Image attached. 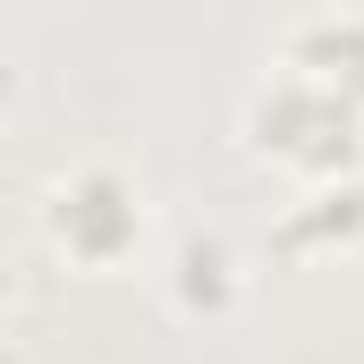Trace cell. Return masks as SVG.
<instances>
[{"instance_id": "cell-1", "label": "cell", "mask_w": 364, "mask_h": 364, "mask_svg": "<svg viewBox=\"0 0 364 364\" xmlns=\"http://www.w3.org/2000/svg\"><path fill=\"white\" fill-rule=\"evenodd\" d=\"M237 144H246L255 170H279L288 186L348 178V170H364V110L279 60L237 102Z\"/></svg>"}, {"instance_id": "cell-2", "label": "cell", "mask_w": 364, "mask_h": 364, "mask_svg": "<svg viewBox=\"0 0 364 364\" xmlns=\"http://www.w3.org/2000/svg\"><path fill=\"white\" fill-rule=\"evenodd\" d=\"M34 220H43V246H51L60 263H77V272H119V263H136V246H144V229H153V195H144V178H136L127 161L85 153V161H68V170L43 178Z\"/></svg>"}, {"instance_id": "cell-3", "label": "cell", "mask_w": 364, "mask_h": 364, "mask_svg": "<svg viewBox=\"0 0 364 364\" xmlns=\"http://www.w3.org/2000/svg\"><path fill=\"white\" fill-rule=\"evenodd\" d=\"M161 296L178 305L186 322H229L246 305V246L220 220H186L178 237L161 246Z\"/></svg>"}, {"instance_id": "cell-4", "label": "cell", "mask_w": 364, "mask_h": 364, "mask_svg": "<svg viewBox=\"0 0 364 364\" xmlns=\"http://www.w3.org/2000/svg\"><path fill=\"white\" fill-rule=\"evenodd\" d=\"M356 246H364V170L296 186L272 220V255H288V263H331V255H356Z\"/></svg>"}, {"instance_id": "cell-5", "label": "cell", "mask_w": 364, "mask_h": 364, "mask_svg": "<svg viewBox=\"0 0 364 364\" xmlns=\"http://www.w3.org/2000/svg\"><path fill=\"white\" fill-rule=\"evenodd\" d=\"M279 60L305 68L314 85H331L339 102L364 110V9H322V17H296L279 34Z\"/></svg>"}, {"instance_id": "cell-6", "label": "cell", "mask_w": 364, "mask_h": 364, "mask_svg": "<svg viewBox=\"0 0 364 364\" xmlns=\"http://www.w3.org/2000/svg\"><path fill=\"white\" fill-rule=\"evenodd\" d=\"M9 102H17V60L0 51V119H9Z\"/></svg>"}, {"instance_id": "cell-7", "label": "cell", "mask_w": 364, "mask_h": 364, "mask_svg": "<svg viewBox=\"0 0 364 364\" xmlns=\"http://www.w3.org/2000/svg\"><path fill=\"white\" fill-rule=\"evenodd\" d=\"M9 296H17V272H9V255H0V314H9Z\"/></svg>"}, {"instance_id": "cell-8", "label": "cell", "mask_w": 364, "mask_h": 364, "mask_svg": "<svg viewBox=\"0 0 364 364\" xmlns=\"http://www.w3.org/2000/svg\"><path fill=\"white\" fill-rule=\"evenodd\" d=\"M0 364H34V356H26V348H17V339H0Z\"/></svg>"}]
</instances>
